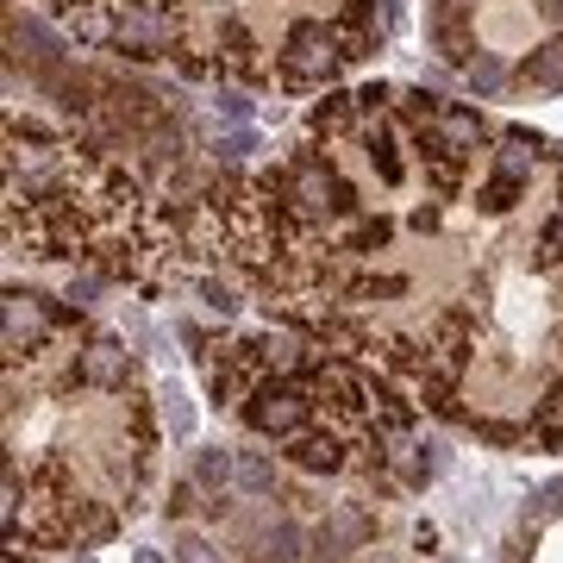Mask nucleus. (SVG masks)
I'll return each mask as SVG.
<instances>
[{"label":"nucleus","mask_w":563,"mask_h":563,"mask_svg":"<svg viewBox=\"0 0 563 563\" xmlns=\"http://www.w3.org/2000/svg\"><path fill=\"white\" fill-rule=\"evenodd\" d=\"M558 163V144L526 125L369 81L325 95L288 157L213 176L195 257L432 420L558 457L563 201L544 232L495 244Z\"/></svg>","instance_id":"1"},{"label":"nucleus","mask_w":563,"mask_h":563,"mask_svg":"<svg viewBox=\"0 0 563 563\" xmlns=\"http://www.w3.org/2000/svg\"><path fill=\"white\" fill-rule=\"evenodd\" d=\"M157 401L139 351L57 295L7 288V551L107 544L151 495Z\"/></svg>","instance_id":"2"},{"label":"nucleus","mask_w":563,"mask_h":563,"mask_svg":"<svg viewBox=\"0 0 563 563\" xmlns=\"http://www.w3.org/2000/svg\"><path fill=\"white\" fill-rule=\"evenodd\" d=\"M181 339L195 344L220 420H232L244 439H263L301 476L363 483L383 501L420 495L439 476V457L420 432L426 407L369 363L325 351L295 325L282 332L181 325Z\"/></svg>","instance_id":"3"},{"label":"nucleus","mask_w":563,"mask_h":563,"mask_svg":"<svg viewBox=\"0 0 563 563\" xmlns=\"http://www.w3.org/2000/svg\"><path fill=\"white\" fill-rule=\"evenodd\" d=\"M514 81H520V88H532V95H563V38L539 44V51H526L520 69H514Z\"/></svg>","instance_id":"4"}]
</instances>
